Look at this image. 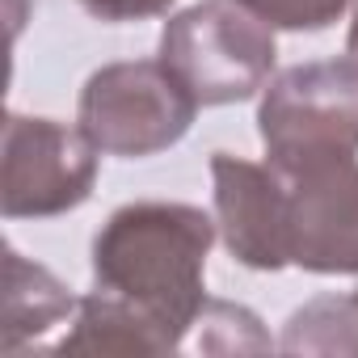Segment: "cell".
I'll use <instances>...</instances> for the list:
<instances>
[{
  "instance_id": "obj_2",
  "label": "cell",
  "mask_w": 358,
  "mask_h": 358,
  "mask_svg": "<svg viewBox=\"0 0 358 358\" xmlns=\"http://www.w3.org/2000/svg\"><path fill=\"white\" fill-rule=\"evenodd\" d=\"M274 26L241 0H199L169 17L160 34V64L199 106L253 97L274 72Z\"/></svg>"
},
{
  "instance_id": "obj_1",
  "label": "cell",
  "mask_w": 358,
  "mask_h": 358,
  "mask_svg": "<svg viewBox=\"0 0 358 358\" xmlns=\"http://www.w3.org/2000/svg\"><path fill=\"white\" fill-rule=\"evenodd\" d=\"M215 228L220 224L190 203L118 207L93 241V278L101 291L139 308L182 350L207 308L203 274Z\"/></svg>"
},
{
  "instance_id": "obj_13",
  "label": "cell",
  "mask_w": 358,
  "mask_h": 358,
  "mask_svg": "<svg viewBox=\"0 0 358 358\" xmlns=\"http://www.w3.org/2000/svg\"><path fill=\"white\" fill-rule=\"evenodd\" d=\"M80 5L101 22H143V17H160L173 0H80Z\"/></svg>"
},
{
  "instance_id": "obj_8",
  "label": "cell",
  "mask_w": 358,
  "mask_h": 358,
  "mask_svg": "<svg viewBox=\"0 0 358 358\" xmlns=\"http://www.w3.org/2000/svg\"><path fill=\"white\" fill-rule=\"evenodd\" d=\"M68 312H76L68 287L38 262H26L17 249H5V316H0L5 354H17L26 341L68 320Z\"/></svg>"
},
{
  "instance_id": "obj_6",
  "label": "cell",
  "mask_w": 358,
  "mask_h": 358,
  "mask_svg": "<svg viewBox=\"0 0 358 358\" xmlns=\"http://www.w3.org/2000/svg\"><path fill=\"white\" fill-rule=\"evenodd\" d=\"M270 169L282 182L287 266L312 274H358V156Z\"/></svg>"
},
{
  "instance_id": "obj_14",
  "label": "cell",
  "mask_w": 358,
  "mask_h": 358,
  "mask_svg": "<svg viewBox=\"0 0 358 358\" xmlns=\"http://www.w3.org/2000/svg\"><path fill=\"white\" fill-rule=\"evenodd\" d=\"M345 59H350V68L358 72V13H354V26H350V43H345Z\"/></svg>"
},
{
  "instance_id": "obj_11",
  "label": "cell",
  "mask_w": 358,
  "mask_h": 358,
  "mask_svg": "<svg viewBox=\"0 0 358 358\" xmlns=\"http://www.w3.org/2000/svg\"><path fill=\"white\" fill-rule=\"evenodd\" d=\"M199 329V350H220V354H245V350H270V337L257 329V316L236 303L207 299V308L194 320Z\"/></svg>"
},
{
  "instance_id": "obj_3",
  "label": "cell",
  "mask_w": 358,
  "mask_h": 358,
  "mask_svg": "<svg viewBox=\"0 0 358 358\" xmlns=\"http://www.w3.org/2000/svg\"><path fill=\"white\" fill-rule=\"evenodd\" d=\"M270 164L358 156V72L350 59L299 64L270 80L257 106Z\"/></svg>"
},
{
  "instance_id": "obj_10",
  "label": "cell",
  "mask_w": 358,
  "mask_h": 358,
  "mask_svg": "<svg viewBox=\"0 0 358 358\" xmlns=\"http://www.w3.org/2000/svg\"><path fill=\"white\" fill-rule=\"evenodd\" d=\"M278 345L287 354H358V291L316 295L291 312Z\"/></svg>"
},
{
  "instance_id": "obj_5",
  "label": "cell",
  "mask_w": 358,
  "mask_h": 358,
  "mask_svg": "<svg viewBox=\"0 0 358 358\" xmlns=\"http://www.w3.org/2000/svg\"><path fill=\"white\" fill-rule=\"evenodd\" d=\"M97 143L55 118H5L0 211L9 220H47L76 211L97 182Z\"/></svg>"
},
{
  "instance_id": "obj_9",
  "label": "cell",
  "mask_w": 358,
  "mask_h": 358,
  "mask_svg": "<svg viewBox=\"0 0 358 358\" xmlns=\"http://www.w3.org/2000/svg\"><path fill=\"white\" fill-rule=\"evenodd\" d=\"M173 350L177 345L139 308L101 287L76 303V324L55 345V354H173Z\"/></svg>"
},
{
  "instance_id": "obj_4",
  "label": "cell",
  "mask_w": 358,
  "mask_h": 358,
  "mask_svg": "<svg viewBox=\"0 0 358 358\" xmlns=\"http://www.w3.org/2000/svg\"><path fill=\"white\" fill-rule=\"evenodd\" d=\"M199 101L160 59H131L93 72L80 89V131L110 156H156L194 122Z\"/></svg>"
},
{
  "instance_id": "obj_7",
  "label": "cell",
  "mask_w": 358,
  "mask_h": 358,
  "mask_svg": "<svg viewBox=\"0 0 358 358\" xmlns=\"http://www.w3.org/2000/svg\"><path fill=\"white\" fill-rule=\"evenodd\" d=\"M215 177V224L228 253L249 270H282V182L270 164L241 160L232 152L211 156Z\"/></svg>"
},
{
  "instance_id": "obj_12",
  "label": "cell",
  "mask_w": 358,
  "mask_h": 358,
  "mask_svg": "<svg viewBox=\"0 0 358 358\" xmlns=\"http://www.w3.org/2000/svg\"><path fill=\"white\" fill-rule=\"evenodd\" d=\"M241 5L278 30H324L350 9V0H241Z\"/></svg>"
}]
</instances>
